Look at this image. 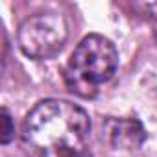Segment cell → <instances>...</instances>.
<instances>
[{
	"instance_id": "cell-4",
	"label": "cell",
	"mask_w": 157,
	"mask_h": 157,
	"mask_svg": "<svg viewBox=\"0 0 157 157\" xmlns=\"http://www.w3.org/2000/svg\"><path fill=\"white\" fill-rule=\"evenodd\" d=\"M104 135L115 150H137L146 140L144 126L137 118H107Z\"/></svg>"
},
{
	"instance_id": "cell-3",
	"label": "cell",
	"mask_w": 157,
	"mask_h": 157,
	"mask_svg": "<svg viewBox=\"0 0 157 157\" xmlns=\"http://www.w3.org/2000/svg\"><path fill=\"white\" fill-rule=\"evenodd\" d=\"M68 37L67 21L57 13H37L28 17L19 28V46L32 59H48L56 56Z\"/></svg>"
},
{
	"instance_id": "cell-1",
	"label": "cell",
	"mask_w": 157,
	"mask_h": 157,
	"mask_svg": "<svg viewBox=\"0 0 157 157\" xmlns=\"http://www.w3.org/2000/svg\"><path fill=\"white\" fill-rule=\"evenodd\" d=\"M91 118L67 100L39 102L22 122V146L30 157H93Z\"/></svg>"
},
{
	"instance_id": "cell-5",
	"label": "cell",
	"mask_w": 157,
	"mask_h": 157,
	"mask_svg": "<svg viewBox=\"0 0 157 157\" xmlns=\"http://www.w3.org/2000/svg\"><path fill=\"white\" fill-rule=\"evenodd\" d=\"M2 144H10L11 139L15 137V126H13V120H11V115L10 111L4 107L2 109Z\"/></svg>"
},
{
	"instance_id": "cell-2",
	"label": "cell",
	"mask_w": 157,
	"mask_h": 157,
	"mask_svg": "<svg viewBox=\"0 0 157 157\" xmlns=\"http://www.w3.org/2000/svg\"><path fill=\"white\" fill-rule=\"evenodd\" d=\"M118 67L115 44L98 33L83 37L65 67L67 87L82 98H94Z\"/></svg>"
}]
</instances>
